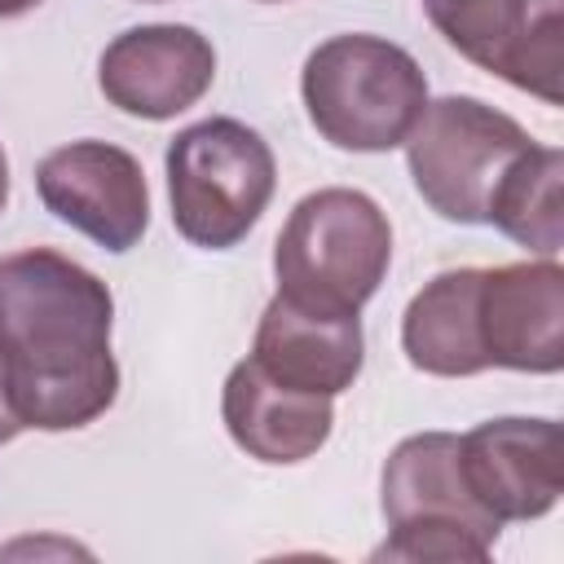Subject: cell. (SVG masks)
Wrapping results in <instances>:
<instances>
[{
    "instance_id": "13",
    "label": "cell",
    "mask_w": 564,
    "mask_h": 564,
    "mask_svg": "<svg viewBox=\"0 0 564 564\" xmlns=\"http://www.w3.org/2000/svg\"><path fill=\"white\" fill-rule=\"evenodd\" d=\"M220 414L234 445L273 467L313 458L326 445L335 423L330 397L286 388L273 375H264L251 357L229 370L220 392Z\"/></svg>"
},
{
    "instance_id": "20",
    "label": "cell",
    "mask_w": 564,
    "mask_h": 564,
    "mask_svg": "<svg viewBox=\"0 0 564 564\" xmlns=\"http://www.w3.org/2000/svg\"><path fill=\"white\" fill-rule=\"evenodd\" d=\"M141 4H159V0H141Z\"/></svg>"
},
{
    "instance_id": "6",
    "label": "cell",
    "mask_w": 564,
    "mask_h": 564,
    "mask_svg": "<svg viewBox=\"0 0 564 564\" xmlns=\"http://www.w3.org/2000/svg\"><path fill=\"white\" fill-rule=\"evenodd\" d=\"M414 189L454 225H485L489 198L533 137L480 97H436L401 141Z\"/></svg>"
},
{
    "instance_id": "19",
    "label": "cell",
    "mask_w": 564,
    "mask_h": 564,
    "mask_svg": "<svg viewBox=\"0 0 564 564\" xmlns=\"http://www.w3.org/2000/svg\"><path fill=\"white\" fill-rule=\"evenodd\" d=\"M264 4H282V0H264Z\"/></svg>"
},
{
    "instance_id": "17",
    "label": "cell",
    "mask_w": 564,
    "mask_h": 564,
    "mask_svg": "<svg viewBox=\"0 0 564 564\" xmlns=\"http://www.w3.org/2000/svg\"><path fill=\"white\" fill-rule=\"evenodd\" d=\"M40 0H0V18H18V13H26V9H35Z\"/></svg>"
},
{
    "instance_id": "15",
    "label": "cell",
    "mask_w": 564,
    "mask_h": 564,
    "mask_svg": "<svg viewBox=\"0 0 564 564\" xmlns=\"http://www.w3.org/2000/svg\"><path fill=\"white\" fill-rule=\"evenodd\" d=\"M560 185H564V154L555 145L533 141L498 181L485 225L502 229L511 242H520L538 256H560V247H564Z\"/></svg>"
},
{
    "instance_id": "18",
    "label": "cell",
    "mask_w": 564,
    "mask_h": 564,
    "mask_svg": "<svg viewBox=\"0 0 564 564\" xmlns=\"http://www.w3.org/2000/svg\"><path fill=\"white\" fill-rule=\"evenodd\" d=\"M4 203H9V159L0 150V212H4Z\"/></svg>"
},
{
    "instance_id": "16",
    "label": "cell",
    "mask_w": 564,
    "mask_h": 564,
    "mask_svg": "<svg viewBox=\"0 0 564 564\" xmlns=\"http://www.w3.org/2000/svg\"><path fill=\"white\" fill-rule=\"evenodd\" d=\"M18 432H22V419L13 410V397H9V383H4V366H0V445H9Z\"/></svg>"
},
{
    "instance_id": "11",
    "label": "cell",
    "mask_w": 564,
    "mask_h": 564,
    "mask_svg": "<svg viewBox=\"0 0 564 564\" xmlns=\"http://www.w3.org/2000/svg\"><path fill=\"white\" fill-rule=\"evenodd\" d=\"M476 326L489 366L555 375L564 366V269L555 256L480 269Z\"/></svg>"
},
{
    "instance_id": "14",
    "label": "cell",
    "mask_w": 564,
    "mask_h": 564,
    "mask_svg": "<svg viewBox=\"0 0 564 564\" xmlns=\"http://www.w3.org/2000/svg\"><path fill=\"white\" fill-rule=\"evenodd\" d=\"M480 269H445L405 304L401 348L414 370L436 379H467L489 370L476 326Z\"/></svg>"
},
{
    "instance_id": "5",
    "label": "cell",
    "mask_w": 564,
    "mask_h": 564,
    "mask_svg": "<svg viewBox=\"0 0 564 564\" xmlns=\"http://www.w3.org/2000/svg\"><path fill=\"white\" fill-rule=\"evenodd\" d=\"M379 507L388 520V542L379 560H489L498 542V520L471 498L458 471L454 432L405 436L379 480Z\"/></svg>"
},
{
    "instance_id": "12",
    "label": "cell",
    "mask_w": 564,
    "mask_h": 564,
    "mask_svg": "<svg viewBox=\"0 0 564 564\" xmlns=\"http://www.w3.org/2000/svg\"><path fill=\"white\" fill-rule=\"evenodd\" d=\"M251 361L286 388L339 397L344 388H352V379L361 375V361H366L361 317L357 313H317V308H300V304L273 295L260 313Z\"/></svg>"
},
{
    "instance_id": "1",
    "label": "cell",
    "mask_w": 564,
    "mask_h": 564,
    "mask_svg": "<svg viewBox=\"0 0 564 564\" xmlns=\"http://www.w3.org/2000/svg\"><path fill=\"white\" fill-rule=\"evenodd\" d=\"M115 295L53 247L0 256V366L22 427L75 432L119 397Z\"/></svg>"
},
{
    "instance_id": "3",
    "label": "cell",
    "mask_w": 564,
    "mask_h": 564,
    "mask_svg": "<svg viewBox=\"0 0 564 564\" xmlns=\"http://www.w3.org/2000/svg\"><path fill=\"white\" fill-rule=\"evenodd\" d=\"M300 93L317 137L352 154L397 150L427 106L419 62L383 35H330L317 44Z\"/></svg>"
},
{
    "instance_id": "8",
    "label": "cell",
    "mask_w": 564,
    "mask_h": 564,
    "mask_svg": "<svg viewBox=\"0 0 564 564\" xmlns=\"http://www.w3.org/2000/svg\"><path fill=\"white\" fill-rule=\"evenodd\" d=\"M40 203L106 251H132L150 225V185L141 163L110 141H70L35 163Z\"/></svg>"
},
{
    "instance_id": "10",
    "label": "cell",
    "mask_w": 564,
    "mask_h": 564,
    "mask_svg": "<svg viewBox=\"0 0 564 564\" xmlns=\"http://www.w3.org/2000/svg\"><path fill=\"white\" fill-rule=\"evenodd\" d=\"M216 79V48L181 22H150L115 35L101 48L97 84L110 106L137 119H176L198 106Z\"/></svg>"
},
{
    "instance_id": "4",
    "label": "cell",
    "mask_w": 564,
    "mask_h": 564,
    "mask_svg": "<svg viewBox=\"0 0 564 564\" xmlns=\"http://www.w3.org/2000/svg\"><path fill=\"white\" fill-rule=\"evenodd\" d=\"M163 167L172 225L185 242L203 251L238 247L264 216L278 185L269 141L229 115H212L181 128L167 141Z\"/></svg>"
},
{
    "instance_id": "9",
    "label": "cell",
    "mask_w": 564,
    "mask_h": 564,
    "mask_svg": "<svg viewBox=\"0 0 564 564\" xmlns=\"http://www.w3.org/2000/svg\"><path fill=\"white\" fill-rule=\"evenodd\" d=\"M458 471L498 520H538L564 494V436L555 419H489L458 436Z\"/></svg>"
},
{
    "instance_id": "2",
    "label": "cell",
    "mask_w": 564,
    "mask_h": 564,
    "mask_svg": "<svg viewBox=\"0 0 564 564\" xmlns=\"http://www.w3.org/2000/svg\"><path fill=\"white\" fill-rule=\"evenodd\" d=\"M388 264L392 225L383 207L344 185L304 194L273 242L278 295L317 313H361Z\"/></svg>"
},
{
    "instance_id": "7",
    "label": "cell",
    "mask_w": 564,
    "mask_h": 564,
    "mask_svg": "<svg viewBox=\"0 0 564 564\" xmlns=\"http://www.w3.org/2000/svg\"><path fill=\"white\" fill-rule=\"evenodd\" d=\"M423 13L471 66L560 106V0H423Z\"/></svg>"
}]
</instances>
